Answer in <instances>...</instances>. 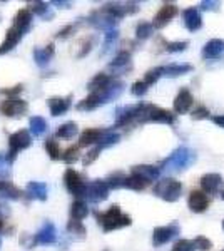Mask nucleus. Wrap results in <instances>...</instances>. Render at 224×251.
Segmentation results:
<instances>
[{
  "label": "nucleus",
  "mask_w": 224,
  "mask_h": 251,
  "mask_svg": "<svg viewBox=\"0 0 224 251\" xmlns=\"http://www.w3.org/2000/svg\"><path fill=\"white\" fill-rule=\"evenodd\" d=\"M193 241H194V245H196V250H199V251H207V250L213 248V243L204 236H198V238H194Z\"/></svg>",
  "instance_id": "48"
},
{
  "label": "nucleus",
  "mask_w": 224,
  "mask_h": 251,
  "mask_svg": "<svg viewBox=\"0 0 224 251\" xmlns=\"http://www.w3.org/2000/svg\"><path fill=\"white\" fill-rule=\"evenodd\" d=\"M109 186L105 184L104 179H94L87 181L85 186V194H84V201L89 203H102L109 198Z\"/></svg>",
  "instance_id": "7"
},
{
  "label": "nucleus",
  "mask_w": 224,
  "mask_h": 251,
  "mask_svg": "<svg viewBox=\"0 0 224 251\" xmlns=\"http://www.w3.org/2000/svg\"><path fill=\"white\" fill-rule=\"evenodd\" d=\"M182 20H184V25L189 32H196L202 27L201 12L196 7H187V9L182 10Z\"/></svg>",
  "instance_id": "18"
},
{
  "label": "nucleus",
  "mask_w": 224,
  "mask_h": 251,
  "mask_svg": "<svg viewBox=\"0 0 224 251\" xmlns=\"http://www.w3.org/2000/svg\"><path fill=\"white\" fill-rule=\"evenodd\" d=\"M112 79H114V77H111L109 74H105V72H99V74H96L91 80H89V84H87L89 92L102 91L104 87H107L109 84H111V80H112Z\"/></svg>",
  "instance_id": "31"
},
{
  "label": "nucleus",
  "mask_w": 224,
  "mask_h": 251,
  "mask_svg": "<svg viewBox=\"0 0 224 251\" xmlns=\"http://www.w3.org/2000/svg\"><path fill=\"white\" fill-rule=\"evenodd\" d=\"M219 2H201L202 10H218Z\"/></svg>",
  "instance_id": "55"
},
{
  "label": "nucleus",
  "mask_w": 224,
  "mask_h": 251,
  "mask_svg": "<svg viewBox=\"0 0 224 251\" xmlns=\"http://www.w3.org/2000/svg\"><path fill=\"white\" fill-rule=\"evenodd\" d=\"M221 198H223V200H224V191L221 193Z\"/></svg>",
  "instance_id": "58"
},
{
  "label": "nucleus",
  "mask_w": 224,
  "mask_h": 251,
  "mask_svg": "<svg viewBox=\"0 0 224 251\" xmlns=\"http://www.w3.org/2000/svg\"><path fill=\"white\" fill-rule=\"evenodd\" d=\"M121 141V134L116 131H112V129H105L102 139H100V143L97 144V148L100 149H105V148H111V146H116L117 143Z\"/></svg>",
  "instance_id": "37"
},
{
  "label": "nucleus",
  "mask_w": 224,
  "mask_h": 251,
  "mask_svg": "<svg viewBox=\"0 0 224 251\" xmlns=\"http://www.w3.org/2000/svg\"><path fill=\"white\" fill-rule=\"evenodd\" d=\"M207 117H209V111L204 106H199L198 109H194L193 119H207Z\"/></svg>",
  "instance_id": "50"
},
{
  "label": "nucleus",
  "mask_w": 224,
  "mask_h": 251,
  "mask_svg": "<svg viewBox=\"0 0 224 251\" xmlns=\"http://www.w3.org/2000/svg\"><path fill=\"white\" fill-rule=\"evenodd\" d=\"M100 151H102V149L100 148H94V149H91V151L87 152V154H85V157H84V166H89V164H92L94 161L97 159V157H99V154H100Z\"/></svg>",
  "instance_id": "49"
},
{
  "label": "nucleus",
  "mask_w": 224,
  "mask_h": 251,
  "mask_svg": "<svg viewBox=\"0 0 224 251\" xmlns=\"http://www.w3.org/2000/svg\"><path fill=\"white\" fill-rule=\"evenodd\" d=\"M91 49H92V40H87V42H84L82 44V50L79 52V55H77V57L82 59L84 55H87L89 52H91Z\"/></svg>",
  "instance_id": "52"
},
{
  "label": "nucleus",
  "mask_w": 224,
  "mask_h": 251,
  "mask_svg": "<svg viewBox=\"0 0 224 251\" xmlns=\"http://www.w3.org/2000/svg\"><path fill=\"white\" fill-rule=\"evenodd\" d=\"M0 246H2V240H0Z\"/></svg>",
  "instance_id": "59"
},
{
  "label": "nucleus",
  "mask_w": 224,
  "mask_h": 251,
  "mask_svg": "<svg viewBox=\"0 0 224 251\" xmlns=\"http://www.w3.org/2000/svg\"><path fill=\"white\" fill-rule=\"evenodd\" d=\"M179 234V226L176 223H171L168 226H157L152 231V243L154 246H162L171 240H174Z\"/></svg>",
  "instance_id": "11"
},
{
  "label": "nucleus",
  "mask_w": 224,
  "mask_h": 251,
  "mask_svg": "<svg viewBox=\"0 0 224 251\" xmlns=\"http://www.w3.org/2000/svg\"><path fill=\"white\" fill-rule=\"evenodd\" d=\"M12 164L14 159L9 156V152H0V181H9Z\"/></svg>",
  "instance_id": "35"
},
{
  "label": "nucleus",
  "mask_w": 224,
  "mask_h": 251,
  "mask_svg": "<svg viewBox=\"0 0 224 251\" xmlns=\"http://www.w3.org/2000/svg\"><path fill=\"white\" fill-rule=\"evenodd\" d=\"M194 104V97L193 94L189 92V89L182 87L181 91L177 92L176 99H174V112H177V114H186V112H189V109L193 107Z\"/></svg>",
  "instance_id": "15"
},
{
  "label": "nucleus",
  "mask_w": 224,
  "mask_h": 251,
  "mask_svg": "<svg viewBox=\"0 0 224 251\" xmlns=\"http://www.w3.org/2000/svg\"><path fill=\"white\" fill-rule=\"evenodd\" d=\"M52 3L50 2H30L28 3V7L27 9L32 12V14H35L37 17L40 19H44V20H52L54 19V10H52Z\"/></svg>",
  "instance_id": "27"
},
{
  "label": "nucleus",
  "mask_w": 224,
  "mask_h": 251,
  "mask_svg": "<svg viewBox=\"0 0 224 251\" xmlns=\"http://www.w3.org/2000/svg\"><path fill=\"white\" fill-rule=\"evenodd\" d=\"M211 119H213V123H214L216 126H219V127H223V129H224V114L213 116Z\"/></svg>",
  "instance_id": "56"
},
{
  "label": "nucleus",
  "mask_w": 224,
  "mask_h": 251,
  "mask_svg": "<svg viewBox=\"0 0 224 251\" xmlns=\"http://www.w3.org/2000/svg\"><path fill=\"white\" fill-rule=\"evenodd\" d=\"M223 251H224V250H223Z\"/></svg>",
  "instance_id": "61"
},
{
  "label": "nucleus",
  "mask_w": 224,
  "mask_h": 251,
  "mask_svg": "<svg viewBox=\"0 0 224 251\" xmlns=\"http://www.w3.org/2000/svg\"><path fill=\"white\" fill-rule=\"evenodd\" d=\"M3 228H5V221H3L2 218H0V233L3 231Z\"/></svg>",
  "instance_id": "57"
},
{
  "label": "nucleus",
  "mask_w": 224,
  "mask_h": 251,
  "mask_svg": "<svg viewBox=\"0 0 224 251\" xmlns=\"http://www.w3.org/2000/svg\"><path fill=\"white\" fill-rule=\"evenodd\" d=\"M221 184H223V177L218 173H207L201 177V188L206 194L218 193Z\"/></svg>",
  "instance_id": "21"
},
{
  "label": "nucleus",
  "mask_w": 224,
  "mask_h": 251,
  "mask_svg": "<svg viewBox=\"0 0 224 251\" xmlns=\"http://www.w3.org/2000/svg\"><path fill=\"white\" fill-rule=\"evenodd\" d=\"M7 216H10V208H9V204L5 203V201H0V218H7Z\"/></svg>",
  "instance_id": "53"
},
{
  "label": "nucleus",
  "mask_w": 224,
  "mask_h": 251,
  "mask_svg": "<svg viewBox=\"0 0 224 251\" xmlns=\"http://www.w3.org/2000/svg\"><path fill=\"white\" fill-rule=\"evenodd\" d=\"M131 174L141 176L142 179H146L148 183H152V181H157V179H159V174H161V169L156 168V166L141 164V166H134Z\"/></svg>",
  "instance_id": "26"
},
{
  "label": "nucleus",
  "mask_w": 224,
  "mask_h": 251,
  "mask_svg": "<svg viewBox=\"0 0 224 251\" xmlns=\"http://www.w3.org/2000/svg\"><path fill=\"white\" fill-rule=\"evenodd\" d=\"M85 20H87L89 25L96 27V29H99V30H105V32L114 30L117 27V24H119V20L116 17H112L107 10H104V7H100V9H97V10H92Z\"/></svg>",
  "instance_id": "5"
},
{
  "label": "nucleus",
  "mask_w": 224,
  "mask_h": 251,
  "mask_svg": "<svg viewBox=\"0 0 224 251\" xmlns=\"http://www.w3.org/2000/svg\"><path fill=\"white\" fill-rule=\"evenodd\" d=\"M32 15H34V14H32L28 9L19 10L17 14H15L14 24H12V25L17 27L19 30H22L24 34H27V32L32 29Z\"/></svg>",
  "instance_id": "28"
},
{
  "label": "nucleus",
  "mask_w": 224,
  "mask_h": 251,
  "mask_svg": "<svg viewBox=\"0 0 224 251\" xmlns=\"http://www.w3.org/2000/svg\"><path fill=\"white\" fill-rule=\"evenodd\" d=\"M71 220H77V221H82L85 216L89 214V208L85 201L75 200L74 203L71 204Z\"/></svg>",
  "instance_id": "33"
},
{
  "label": "nucleus",
  "mask_w": 224,
  "mask_h": 251,
  "mask_svg": "<svg viewBox=\"0 0 224 251\" xmlns=\"http://www.w3.org/2000/svg\"><path fill=\"white\" fill-rule=\"evenodd\" d=\"M152 193L157 198H161L162 201H168V203H176L181 198L182 193V184L179 181L173 179V177H162L159 179L156 186H154Z\"/></svg>",
  "instance_id": "4"
},
{
  "label": "nucleus",
  "mask_w": 224,
  "mask_h": 251,
  "mask_svg": "<svg viewBox=\"0 0 224 251\" xmlns=\"http://www.w3.org/2000/svg\"><path fill=\"white\" fill-rule=\"evenodd\" d=\"M64 183H66L67 191L75 198V200L84 201V194H85V186L87 181H84V177L79 173L74 171L72 168L66 169L64 173Z\"/></svg>",
  "instance_id": "6"
},
{
  "label": "nucleus",
  "mask_w": 224,
  "mask_h": 251,
  "mask_svg": "<svg viewBox=\"0 0 224 251\" xmlns=\"http://www.w3.org/2000/svg\"><path fill=\"white\" fill-rule=\"evenodd\" d=\"M25 194L30 200L37 201H47L49 198V186L42 181H30L25 188Z\"/></svg>",
  "instance_id": "20"
},
{
  "label": "nucleus",
  "mask_w": 224,
  "mask_h": 251,
  "mask_svg": "<svg viewBox=\"0 0 224 251\" xmlns=\"http://www.w3.org/2000/svg\"><path fill=\"white\" fill-rule=\"evenodd\" d=\"M52 5L59 7V9H71L72 7V2H66V0H52Z\"/></svg>",
  "instance_id": "54"
},
{
  "label": "nucleus",
  "mask_w": 224,
  "mask_h": 251,
  "mask_svg": "<svg viewBox=\"0 0 224 251\" xmlns=\"http://www.w3.org/2000/svg\"><path fill=\"white\" fill-rule=\"evenodd\" d=\"M0 111H2L3 116L12 117V119H19V117H22L28 111V104L24 99H20V97H9V99H5L2 102Z\"/></svg>",
  "instance_id": "9"
},
{
  "label": "nucleus",
  "mask_w": 224,
  "mask_h": 251,
  "mask_svg": "<svg viewBox=\"0 0 224 251\" xmlns=\"http://www.w3.org/2000/svg\"><path fill=\"white\" fill-rule=\"evenodd\" d=\"M162 71H164V67H154V69H150V71L146 72L144 82L148 84L149 87L152 86V84H156L157 80L162 77Z\"/></svg>",
  "instance_id": "43"
},
{
  "label": "nucleus",
  "mask_w": 224,
  "mask_h": 251,
  "mask_svg": "<svg viewBox=\"0 0 224 251\" xmlns=\"http://www.w3.org/2000/svg\"><path fill=\"white\" fill-rule=\"evenodd\" d=\"M223 52H224V40L211 39L209 42H206L204 47H202V59H206V60L218 59Z\"/></svg>",
  "instance_id": "23"
},
{
  "label": "nucleus",
  "mask_w": 224,
  "mask_h": 251,
  "mask_svg": "<svg viewBox=\"0 0 224 251\" xmlns=\"http://www.w3.org/2000/svg\"><path fill=\"white\" fill-rule=\"evenodd\" d=\"M117 39H119V30L114 29V30H109L104 34V42H102V50H100V55H105L109 50L114 47V44L117 42Z\"/></svg>",
  "instance_id": "39"
},
{
  "label": "nucleus",
  "mask_w": 224,
  "mask_h": 251,
  "mask_svg": "<svg viewBox=\"0 0 224 251\" xmlns=\"http://www.w3.org/2000/svg\"><path fill=\"white\" fill-rule=\"evenodd\" d=\"M24 35H25V34H24L22 30H19L17 27L12 25L10 29L7 30L3 42L0 44V55H3V54H7V52H10L12 49H14L20 42V40L24 39Z\"/></svg>",
  "instance_id": "19"
},
{
  "label": "nucleus",
  "mask_w": 224,
  "mask_h": 251,
  "mask_svg": "<svg viewBox=\"0 0 224 251\" xmlns=\"http://www.w3.org/2000/svg\"><path fill=\"white\" fill-rule=\"evenodd\" d=\"M144 104H136V106L119 107L116 112V127H124V126L137 123V117L141 114V109Z\"/></svg>",
  "instance_id": "10"
},
{
  "label": "nucleus",
  "mask_w": 224,
  "mask_h": 251,
  "mask_svg": "<svg viewBox=\"0 0 224 251\" xmlns=\"http://www.w3.org/2000/svg\"><path fill=\"white\" fill-rule=\"evenodd\" d=\"M162 77H179V75L189 74L193 71L191 64H169V66H162Z\"/></svg>",
  "instance_id": "29"
},
{
  "label": "nucleus",
  "mask_w": 224,
  "mask_h": 251,
  "mask_svg": "<svg viewBox=\"0 0 224 251\" xmlns=\"http://www.w3.org/2000/svg\"><path fill=\"white\" fill-rule=\"evenodd\" d=\"M22 89H24V87L19 84V86H14L12 89H2V92H3L5 96H9V97H19V94L22 92Z\"/></svg>",
  "instance_id": "51"
},
{
  "label": "nucleus",
  "mask_w": 224,
  "mask_h": 251,
  "mask_svg": "<svg viewBox=\"0 0 224 251\" xmlns=\"http://www.w3.org/2000/svg\"><path fill=\"white\" fill-rule=\"evenodd\" d=\"M57 241V228L52 221H46L42 228L34 234L35 245H54Z\"/></svg>",
  "instance_id": "13"
},
{
  "label": "nucleus",
  "mask_w": 224,
  "mask_h": 251,
  "mask_svg": "<svg viewBox=\"0 0 224 251\" xmlns=\"http://www.w3.org/2000/svg\"><path fill=\"white\" fill-rule=\"evenodd\" d=\"M187 46H189L187 40H182V42H169L168 46H166V50L171 52V54H174V52H184Z\"/></svg>",
  "instance_id": "47"
},
{
  "label": "nucleus",
  "mask_w": 224,
  "mask_h": 251,
  "mask_svg": "<svg viewBox=\"0 0 224 251\" xmlns=\"http://www.w3.org/2000/svg\"><path fill=\"white\" fill-rule=\"evenodd\" d=\"M67 231L69 234H72V236L79 238V240H82V238H85V234H87L82 221H77V220H71L67 223Z\"/></svg>",
  "instance_id": "40"
},
{
  "label": "nucleus",
  "mask_w": 224,
  "mask_h": 251,
  "mask_svg": "<svg viewBox=\"0 0 224 251\" xmlns=\"http://www.w3.org/2000/svg\"><path fill=\"white\" fill-rule=\"evenodd\" d=\"M44 148H46V151H47V154L49 157H50L52 161H59V159H62V149H60V146L59 143L54 139V137H49V139L44 143Z\"/></svg>",
  "instance_id": "34"
},
{
  "label": "nucleus",
  "mask_w": 224,
  "mask_h": 251,
  "mask_svg": "<svg viewBox=\"0 0 224 251\" xmlns=\"http://www.w3.org/2000/svg\"><path fill=\"white\" fill-rule=\"evenodd\" d=\"M105 129H99V127H91L85 129V131L80 134L79 137V146L80 148H85V146H92V144H99L100 139H102Z\"/></svg>",
  "instance_id": "24"
},
{
  "label": "nucleus",
  "mask_w": 224,
  "mask_h": 251,
  "mask_svg": "<svg viewBox=\"0 0 224 251\" xmlns=\"http://www.w3.org/2000/svg\"><path fill=\"white\" fill-rule=\"evenodd\" d=\"M22 189H19L17 186L10 181H0V200H9V201H20L24 198Z\"/></svg>",
  "instance_id": "22"
},
{
  "label": "nucleus",
  "mask_w": 224,
  "mask_h": 251,
  "mask_svg": "<svg viewBox=\"0 0 224 251\" xmlns=\"http://www.w3.org/2000/svg\"><path fill=\"white\" fill-rule=\"evenodd\" d=\"M49 104V111L54 117L64 116L72 106V94H69L67 97H50L47 100Z\"/></svg>",
  "instance_id": "16"
},
{
  "label": "nucleus",
  "mask_w": 224,
  "mask_h": 251,
  "mask_svg": "<svg viewBox=\"0 0 224 251\" xmlns=\"http://www.w3.org/2000/svg\"><path fill=\"white\" fill-rule=\"evenodd\" d=\"M187 206L193 213H204L209 206V198L204 191H191L187 198Z\"/></svg>",
  "instance_id": "17"
},
{
  "label": "nucleus",
  "mask_w": 224,
  "mask_h": 251,
  "mask_svg": "<svg viewBox=\"0 0 224 251\" xmlns=\"http://www.w3.org/2000/svg\"><path fill=\"white\" fill-rule=\"evenodd\" d=\"M32 146V136L27 129H20V131L14 132V134L9 136V156L15 161V157L20 151L24 149H28Z\"/></svg>",
  "instance_id": "8"
},
{
  "label": "nucleus",
  "mask_w": 224,
  "mask_h": 251,
  "mask_svg": "<svg viewBox=\"0 0 224 251\" xmlns=\"http://www.w3.org/2000/svg\"><path fill=\"white\" fill-rule=\"evenodd\" d=\"M77 132H79V126H77V123L69 121V123H64L62 126L57 127L55 136L59 137V139H72L74 136H77Z\"/></svg>",
  "instance_id": "32"
},
{
  "label": "nucleus",
  "mask_w": 224,
  "mask_h": 251,
  "mask_svg": "<svg viewBox=\"0 0 224 251\" xmlns=\"http://www.w3.org/2000/svg\"><path fill=\"white\" fill-rule=\"evenodd\" d=\"M176 15H177V7L174 5V3H164V5L159 9L157 14L154 15V20H152L154 29H162V27H166Z\"/></svg>",
  "instance_id": "14"
},
{
  "label": "nucleus",
  "mask_w": 224,
  "mask_h": 251,
  "mask_svg": "<svg viewBox=\"0 0 224 251\" xmlns=\"http://www.w3.org/2000/svg\"><path fill=\"white\" fill-rule=\"evenodd\" d=\"M55 54V49H54V44H49L47 47H35L34 49V60L39 67H47L49 62L52 60Z\"/></svg>",
  "instance_id": "25"
},
{
  "label": "nucleus",
  "mask_w": 224,
  "mask_h": 251,
  "mask_svg": "<svg viewBox=\"0 0 224 251\" xmlns=\"http://www.w3.org/2000/svg\"><path fill=\"white\" fill-rule=\"evenodd\" d=\"M137 123H157V124H174L176 123V114L171 111L161 109L152 104H144L141 109V114L137 117Z\"/></svg>",
  "instance_id": "3"
},
{
  "label": "nucleus",
  "mask_w": 224,
  "mask_h": 251,
  "mask_svg": "<svg viewBox=\"0 0 224 251\" xmlns=\"http://www.w3.org/2000/svg\"><path fill=\"white\" fill-rule=\"evenodd\" d=\"M152 34H154V25H152V24H149V22L137 24V27H136V37L139 39V40L149 39Z\"/></svg>",
  "instance_id": "41"
},
{
  "label": "nucleus",
  "mask_w": 224,
  "mask_h": 251,
  "mask_svg": "<svg viewBox=\"0 0 224 251\" xmlns=\"http://www.w3.org/2000/svg\"><path fill=\"white\" fill-rule=\"evenodd\" d=\"M223 229H224V221H223Z\"/></svg>",
  "instance_id": "60"
},
{
  "label": "nucleus",
  "mask_w": 224,
  "mask_h": 251,
  "mask_svg": "<svg viewBox=\"0 0 224 251\" xmlns=\"http://www.w3.org/2000/svg\"><path fill=\"white\" fill-rule=\"evenodd\" d=\"M194 161H196V152H194L193 149L186 148V146H181V148L174 149L173 154H171L168 159L162 161L161 169L169 171V173H181L189 168Z\"/></svg>",
  "instance_id": "2"
},
{
  "label": "nucleus",
  "mask_w": 224,
  "mask_h": 251,
  "mask_svg": "<svg viewBox=\"0 0 224 251\" xmlns=\"http://www.w3.org/2000/svg\"><path fill=\"white\" fill-rule=\"evenodd\" d=\"M107 67L111 69L116 75L129 72L132 69V60H131V52L127 50H121L119 54L114 57L111 62L107 64Z\"/></svg>",
  "instance_id": "12"
},
{
  "label": "nucleus",
  "mask_w": 224,
  "mask_h": 251,
  "mask_svg": "<svg viewBox=\"0 0 224 251\" xmlns=\"http://www.w3.org/2000/svg\"><path fill=\"white\" fill-rule=\"evenodd\" d=\"M125 174L122 171H116V173H111L107 177H105V184L109 186V189H121L124 188V183H125Z\"/></svg>",
  "instance_id": "36"
},
{
  "label": "nucleus",
  "mask_w": 224,
  "mask_h": 251,
  "mask_svg": "<svg viewBox=\"0 0 224 251\" xmlns=\"http://www.w3.org/2000/svg\"><path fill=\"white\" fill-rule=\"evenodd\" d=\"M96 220L102 226V229L105 233L116 231V229H121V228H125V226L132 225L131 216L122 213L117 204L111 206V208L104 213H96Z\"/></svg>",
  "instance_id": "1"
},
{
  "label": "nucleus",
  "mask_w": 224,
  "mask_h": 251,
  "mask_svg": "<svg viewBox=\"0 0 224 251\" xmlns=\"http://www.w3.org/2000/svg\"><path fill=\"white\" fill-rule=\"evenodd\" d=\"M171 251H196V245L193 240H179Z\"/></svg>",
  "instance_id": "45"
},
{
  "label": "nucleus",
  "mask_w": 224,
  "mask_h": 251,
  "mask_svg": "<svg viewBox=\"0 0 224 251\" xmlns=\"http://www.w3.org/2000/svg\"><path fill=\"white\" fill-rule=\"evenodd\" d=\"M28 126H30L28 129H30L32 136H35V137H42L44 134L49 132V123L40 116H32L30 119H28Z\"/></svg>",
  "instance_id": "30"
},
{
  "label": "nucleus",
  "mask_w": 224,
  "mask_h": 251,
  "mask_svg": "<svg viewBox=\"0 0 224 251\" xmlns=\"http://www.w3.org/2000/svg\"><path fill=\"white\" fill-rule=\"evenodd\" d=\"M79 148L80 146H71V148H67L66 151H64L62 154V161L66 164H74L79 161Z\"/></svg>",
  "instance_id": "42"
},
{
  "label": "nucleus",
  "mask_w": 224,
  "mask_h": 251,
  "mask_svg": "<svg viewBox=\"0 0 224 251\" xmlns=\"http://www.w3.org/2000/svg\"><path fill=\"white\" fill-rule=\"evenodd\" d=\"M149 183L146 179H142L141 176H136V174H131V176L125 177V183H124V188L127 189H132V191H142L146 189V186Z\"/></svg>",
  "instance_id": "38"
},
{
  "label": "nucleus",
  "mask_w": 224,
  "mask_h": 251,
  "mask_svg": "<svg viewBox=\"0 0 224 251\" xmlns=\"http://www.w3.org/2000/svg\"><path fill=\"white\" fill-rule=\"evenodd\" d=\"M79 25H80V20H77V22H74V24H69V25H66L64 29H60L59 32H57L55 37L57 39H67V37H71V35L75 34V30L79 29Z\"/></svg>",
  "instance_id": "44"
},
{
  "label": "nucleus",
  "mask_w": 224,
  "mask_h": 251,
  "mask_svg": "<svg viewBox=\"0 0 224 251\" xmlns=\"http://www.w3.org/2000/svg\"><path fill=\"white\" fill-rule=\"evenodd\" d=\"M148 91H149V86L144 82V80H137V82H134L132 87H131V92L136 97H142Z\"/></svg>",
  "instance_id": "46"
}]
</instances>
